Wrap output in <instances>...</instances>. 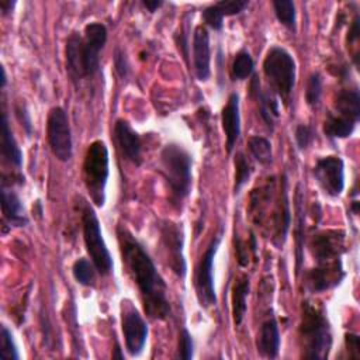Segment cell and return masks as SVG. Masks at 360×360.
<instances>
[{
    "instance_id": "obj_43",
    "label": "cell",
    "mask_w": 360,
    "mask_h": 360,
    "mask_svg": "<svg viewBox=\"0 0 360 360\" xmlns=\"http://www.w3.org/2000/svg\"><path fill=\"white\" fill-rule=\"evenodd\" d=\"M15 6V1L14 0H0V10H1V14L3 15H7L8 13L13 11Z\"/></svg>"
},
{
    "instance_id": "obj_44",
    "label": "cell",
    "mask_w": 360,
    "mask_h": 360,
    "mask_svg": "<svg viewBox=\"0 0 360 360\" xmlns=\"http://www.w3.org/2000/svg\"><path fill=\"white\" fill-rule=\"evenodd\" d=\"M112 359H124V354L121 353V349H120V345H118V343H115L114 353H112Z\"/></svg>"
},
{
    "instance_id": "obj_7",
    "label": "cell",
    "mask_w": 360,
    "mask_h": 360,
    "mask_svg": "<svg viewBox=\"0 0 360 360\" xmlns=\"http://www.w3.org/2000/svg\"><path fill=\"white\" fill-rule=\"evenodd\" d=\"M83 224V240L86 250L90 256V260L96 266L97 271L103 276H107L112 271L114 263L110 255V250L104 242L100 221L90 205H86L82 217Z\"/></svg>"
},
{
    "instance_id": "obj_39",
    "label": "cell",
    "mask_w": 360,
    "mask_h": 360,
    "mask_svg": "<svg viewBox=\"0 0 360 360\" xmlns=\"http://www.w3.org/2000/svg\"><path fill=\"white\" fill-rule=\"evenodd\" d=\"M346 347L349 352V357L360 359V339L354 333H346Z\"/></svg>"
},
{
    "instance_id": "obj_31",
    "label": "cell",
    "mask_w": 360,
    "mask_h": 360,
    "mask_svg": "<svg viewBox=\"0 0 360 360\" xmlns=\"http://www.w3.org/2000/svg\"><path fill=\"white\" fill-rule=\"evenodd\" d=\"M235 184H233V193L238 194L240 191V188L248 183V180L250 179L252 174V165L249 163V160L246 159L243 152H238L235 155Z\"/></svg>"
},
{
    "instance_id": "obj_45",
    "label": "cell",
    "mask_w": 360,
    "mask_h": 360,
    "mask_svg": "<svg viewBox=\"0 0 360 360\" xmlns=\"http://www.w3.org/2000/svg\"><path fill=\"white\" fill-rule=\"evenodd\" d=\"M7 84V75H6V69L1 68V89H4Z\"/></svg>"
},
{
    "instance_id": "obj_13",
    "label": "cell",
    "mask_w": 360,
    "mask_h": 360,
    "mask_svg": "<svg viewBox=\"0 0 360 360\" xmlns=\"http://www.w3.org/2000/svg\"><path fill=\"white\" fill-rule=\"evenodd\" d=\"M121 326L128 353L131 356L141 354L148 339V325L134 305L128 304L122 309Z\"/></svg>"
},
{
    "instance_id": "obj_23",
    "label": "cell",
    "mask_w": 360,
    "mask_h": 360,
    "mask_svg": "<svg viewBox=\"0 0 360 360\" xmlns=\"http://www.w3.org/2000/svg\"><path fill=\"white\" fill-rule=\"evenodd\" d=\"M1 156L15 167H21L22 165V152L13 135L6 111L1 114Z\"/></svg>"
},
{
    "instance_id": "obj_32",
    "label": "cell",
    "mask_w": 360,
    "mask_h": 360,
    "mask_svg": "<svg viewBox=\"0 0 360 360\" xmlns=\"http://www.w3.org/2000/svg\"><path fill=\"white\" fill-rule=\"evenodd\" d=\"M322 96V76L319 72H312L307 80L305 87V101L311 108L319 105Z\"/></svg>"
},
{
    "instance_id": "obj_20",
    "label": "cell",
    "mask_w": 360,
    "mask_h": 360,
    "mask_svg": "<svg viewBox=\"0 0 360 360\" xmlns=\"http://www.w3.org/2000/svg\"><path fill=\"white\" fill-rule=\"evenodd\" d=\"M1 214H3V221L4 225L10 226H25L28 224V218L25 215L24 205L17 195V193L11 188L7 187L4 181H1Z\"/></svg>"
},
{
    "instance_id": "obj_34",
    "label": "cell",
    "mask_w": 360,
    "mask_h": 360,
    "mask_svg": "<svg viewBox=\"0 0 360 360\" xmlns=\"http://www.w3.org/2000/svg\"><path fill=\"white\" fill-rule=\"evenodd\" d=\"M194 353V342L191 333L187 330V328H181L179 333V349H177V357L181 360H190Z\"/></svg>"
},
{
    "instance_id": "obj_37",
    "label": "cell",
    "mask_w": 360,
    "mask_h": 360,
    "mask_svg": "<svg viewBox=\"0 0 360 360\" xmlns=\"http://www.w3.org/2000/svg\"><path fill=\"white\" fill-rule=\"evenodd\" d=\"M202 21L212 30L219 31L224 27V17L221 15V13L218 11V8L215 7V4H211L208 7H205L202 10Z\"/></svg>"
},
{
    "instance_id": "obj_35",
    "label": "cell",
    "mask_w": 360,
    "mask_h": 360,
    "mask_svg": "<svg viewBox=\"0 0 360 360\" xmlns=\"http://www.w3.org/2000/svg\"><path fill=\"white\" fill-rule=\"evenodd\" d=\"M214 4L222 17H231L243 11L249 6V1L248 0H221Z\"/></svg>"
},
{
    "instance_id": "obj_15",
    "label": "cell",
    "mask_w": 360,
    "mask_h": 360,
    "mask_svg": "<svg viewBox=\"0 0 360 360\" xmlns=\"http://www.w3.org/2000/svg\"><path fill=\"white\" fill-rule=\"evenodd\" d=\"M115 142L127 160L139 166L142 162V141L128 121L120 118L114 124Z\"/></svg>"
},
{
    "instance_id": "obj_2",
    "label": "cell",
    "mask_w": 360,
    "mask_h": 360,
    "mask_svg": "<svg viewBox=\"0 0 360 360\" xmlns=\"http://www.w3.org/2000/svg\"><path fill=\"white\" fill-rule=\"evenodd\" d=\"M107 42V28L98 21L89 22L83 34L72 32L66 39L65 65L73 83L100 72V52Z\"/></svg>"
},
{
    "instance_id": "obj_1",
    "label": "cell",
    "mask_w": 360,
    "mask_h": 360,
    "mask_svg": "<svg viewBox=\"0 0 360 360\" xmlns=\"http://www.w3.org/2000/svg\"><path fill=\"white\" fill-rule=\"evenodd\" d=\"M117 236L122 262L136 284L145 314L150 319L163 321L170 316L172 309L167 300V285L158 273L155 263L141 242L124 226H117Z\"/></svg>"
},
{
    "instance_id": "obj_3",
    "label": "cell",
    "mask_w": 360,
    "mask_h": 360,
    "mask_svg": "<svg viewBox=\"0 0 360 360\" xmlns=\"http://www.w3.org/2000/svg\"><path fill=\"white\" fill-rule=\"evenodd\" d=\"M301 356L311 360H323L332 347V330L323 309L314 302L304 301L298 326Z\"/></svg>"
},
{
    "instance_id": "obj_24",
    "label": "cell",
    "mask_w": 360,
    "mask_h": 360,
    "mask_svg": "<svg viewBox=\"0 0 360 360\" xmlns=\"http://www.w3.org/2000/svg\"><path fill=\"white\" fill-rule=\"evenodd\" d=\"M295 269L297 273L301 269L302 263V250H304V228H305V211H304V194L301 190V183L295 187Z\"/></svg>"
},
{
    "instance_id": "obj_27",
    "label": "cell",
    "mask_w": 360,
    "mask_h": 360,
    "mask_svg": "<svg viewBox=\"0 0 360 360\" xmlns=\"http://www.w3.org/2000/svg\"><path fill=\"white\" fill-rule=\"evenodd\" d=\"M248 149L250 155L255 158L256 162H259L263 166H267L273 162V152H271V143L267 138L253 135L248 139Z\"/></svg>"
},
{
    "instance_id": "obj_26",
    "label": "cell",
    "mask_w": 360,
    "mask_h": 360,
    "mask_svg": "<svg viewBox=\"0 0 360 360\" xmlns=\"http://www.w3.org/2000/svg\"><path fill=\"white\" fill-rule=\"evenodd\" d=\"M357 122L329 111L323 121V134L329 139H343L353 134Z\"/></svg>"
},
{
    "instance_id": "obj_25",
    "label": "cell",
    "mask_w": 360,
    "mask_h": 360,
    "mask_svg": "<svg viewBox=\"0 0 360 360\" xmlns=\"http://www.w3.org/2000/svg\"><path fill=\"white\" fill-rule=\"evenodd\" d=\"M250 281L248 276H242L238 278L232 287L231 302H232V318L233 323L239 326L246 315V298L249 295Z\"/></svg>"
},
{
    "instance_id": "obj_17",
    "label": "cell",
    "mask_w": 360,
    "mask_h": 360,
    "mask_svg": "<svg viewBox=\"0 0 360 360\" xmlns=\"http://www.w3.org/2000/svg\"><path fill=\"white\" fill-rule=\"evenodd\" d=\"M211 48L210 34L204 25H197L193 34V66L194 73L200 82L208 80L211 75Z\"/></svg>"
},
{
    "instance_id": "obj_6",
    "label": "cell",
    "mask_w": 360,
    "mask_h": 360,
    "mask_svg": "<svg viewBox=\"0 0 360 360\" xmlns=\"http://www.w3.org/2000/svg\"><path fill=\"white\" fill-rule=\"evenodd\" d=\"M263 73L273 93L288 103L295 86V60L292 55L283 46H271L263 60Z\"/></svg>"
},
{
    "instance_id": "obj_29",
    "label": "cell",
    "mask_w": 360,
    "mask_h": 360,
    "mask_svg": "<svg viewBox=\"0 0 360 360\" xmlns=\"http://www.w3.org/2000/svg\"><path fill=\"white\" fill-rule=\"evenodd\" d=\"M253 69H255V63L250 53L245 49H240L232 60L231 77L233 80H245L252 76Z\"/></svg>"
},
{
    "instance_id": "obj_40",
    "label": "cell",
    "mask_w": 360,
    "mask_h": 360,
    "mask_svg": "<svg viewBox=\"0 0 360 360\" xmlns=\"http://www.w3.org/2000/svg\"><path fill=\"white\" fill-rule=\"evenodd\" d=\"M15 114H17V118L21 122L22 128L25 129L27 135L30 136L32 134V122H31V118H30V112L27 111V108L24 105H17L15 107Z\"/></svg>"
},
{
    "instance_id": "obj_12",
    "label": "cell",
    "mask_w": 360,
    "mask_h": 360,
    "mask_svg": "<svg viewBox=\"0 0 360 360\" xmlns=\"http://www.w3.org/2000/svg\"><path fill=\"white\" fill-rule=\"evenodd\" d=\"M160 242L167 257V264L173 273L179 277H184L187 273V264L183 255L184 235L183 228L173 221L160 222Z\"/></svg>"
},
{
    "instance_id": "obj_33",
    "label": "cell",
    "mask_w": 360,
    "mask_h": 360,
    "mask_svg": "<svg viewBox=\"0 0 360 360\" xmlns=\"http://www.w3.org/2000/svg\"><path fill=\"white\" fill-rule=\"evenodd\" d=\"M0 359L1 360H18L20 354L13 338L11 330L1 325V333H0Z\"/></svg>"
},
{
    "instance_id": "obj_8",
    "label": "cell",
    "mask_w": 360,
    "mask_h": 360,
    "mask_svg": "<svg viewBox=\"0 0 360 360\" xmlns=\"http://www.w3.org/2000/svg\"><path fill=\"white\" fill-rule=\"evenodd\" d=\"M46 138L53 156L60 162H69L73 155V142L65 108L59 105L51 108L46 120Z\"/></svg>"
},
{
    "instance_id": "obj_19",
    "label": "cell",
    "mask_w": 360,
    "mask_h": 360,
    "mask_svg": "<svg viewBox=\"0 0 360 360\" xmlns=\"http://www.w3.org/2000/svg\"><path fill=\"white\" fill-rule=\"evenodd\" d=\"M250 93L256 98L257 105H259V115L266 124V127L273 132L274 125L277 118L280 117V110H278V101L277 96L273 91L263 90L259 79L255 76L250 83Z\"/></svg>"
},
{
    "instance_id": "obj_22",
    "label": "cell",
    "mask_w": 360,
    "mask_h": 360,
    "mask_svg": "<svg viewBox=\"0 0 360 360\" xmlns=\"http://www.w3.org/2000/svg\"><path fill=\"white\" fill-rule=\"evenodd\" d=\"M333 114L349 118L354 122H359L360 118V94L357 86L340 89L336 93L333 101Z\"/></svg>"
},
{
    "instance_id": "obj_30",
    "label": "cell",
    "mask_w": 360,
    "mask_h": 360,
    "mask_svg": "<svg viewBox=\"0 0 360 360\" xmlns=\"http://www.w3.org/2000/svg\"><path fill=\"white\" fill-rule=\"evenodd\" d=\"M96 271H97V269L93 264V262L87 260L84 257L75 260V263L72 266L73 278L84 287H93L96 284Z\"/></svg>"
},
{
    "instance_id": "obj_10",
    "label": "cell",
    "mask_w": 360,
    "mask_h": 360,
    "mask_svg": "<svg viewBox=\"0 0 360 360\" xmlns=\"http://www.w3.org/2000/svg\"><path fill=\"white\" fill-rule=\"evenodd\" d=\"M346 233L342 229H328L315 233L309 240V250L316 266H326L342 262Z\"/></svg>"
},
{
    "instance_id": "obj_16",
    "label": "cell",
    "mask_w": 360,
    "mask_h": 360,
    "mask_svg": "<svg viewBox=\"0 0 360 360\" xmlns=\"http://www.w3.org/2000/svg\"><path fill=\"white\" fill-rule=\"evenodd\" d=\"M343 278L345 271L342 262L326 266H315L305 273V284L311 292H322L333 288L339 285Z\"/></svg>"
},
{
    "instance_id": "obj_5",
    "label": "cell",
    "mask_w": 360,
    "mask_h": 360,
    "mask_svg": "<svg viewBox=\"0 0 360 360\" xmlns=\"http://www.w3.org/2000/svg\"><path fill=\"white\" fill-rule=\"evenodd\" d=\"M110 174V158L107 145L97 139L93 141L84 155L83 160V180L87 193L97 207L105 202V186Z\"/></svg>"
},
{
    "instance_id": "obj_14",
    "label": "cell",
    "mask_w": 360,
    "mask_h": 360,
    "mask_svg": "<svg viewBox=\"0 0 360 360\" xmlns=\"http://www.w3.org/2000/svg\"><path fill=\"white\" fill-rule=\"evenodd\" d=\"M291 225V211H290V200H288V181L287 176H280V190L276 198V205L273 208V242L277 246H281L285 240L287 232Z\"/></svg>"
},
{
    "instance_id": "obj_11",
    "label": "cell",
    "mask_w": 360,
    "mask_h": 360,
    "mask_svg": "<svg viewBox=\"0 0 360 360\" xmlns=\"http://www.w3.org/2000/svg\"><path fill=\"white\" fill-rule=\"evenodd\" d=\"M314 177L321 190L329 197H339L345 188V162L329 155L319 158L314 166Z\"/></svg>"
},
{
    "instance_id": "obj_21",
    "label": "cell",
    "mask_w": 360,
    "mask_h": 360,
    "mask_svg": "<svg viewBox=\"0 0 360 360\" xmlns=\"http://www.w3.org/2000/svg\"><path fill=\"white\" fill-rule=\"evenodd\" d=\"M256 350L264 359H276L278 356L280 332L274 316H269L262 322L256 338Z\"/></svg>"
},
{
    "instance_id": "obj_28",
    "label": "cell",
    "mask_w": 360,
    "mask_h": 360,
    "mask_svg": "<svg viewBox=\"0 0 360 360\" xmlns=\"http://www.w3.org/2000/svg\"><path fill=\"white\" fill-rule=\"evenodd\" d=\"M274 14L280 24H283L290 31H295L297 25V13L295 4L291 0H273L271 1Z\"/></svg>"
},
{
    "instance_id": "obj_18",
    "label": "cell",
    "mask_w": 360,
    "mask_h": 360,
    "mask_svg": "<svg viewBox=\"0 0 360 360\" xmlns=\"http://www.w3.org/2000/svg\"><path fill=\"white\" fill-rule=\"evenodd\" d=\"M222 129L225 132V146L226 152L231 153L240 135V114H239V96L238 93H231L225 107L221 111Z\"/></svg>"
},
{
    "instance_id": "obj_41",
    "label": "cell",
    "mask_w": 360,
    "mask_h": 360,
    "mask_svg": "<svg viewBox=\"0 0 360 360\" xmlns=\"http://www.w3.org/2000/svg\"><path fill=\"white\" fill-rule=\"evenodd\" d=\"M359 24H360V18H359V14H356L350 22V27H349V32H347V39L350 44H356L359 37H360V28H359Z\"/></svg>"
},
{
    "instance_id": "obj_38",
    "label": "cell",
    "mask_w": 360,
    "mask_h": 360,
    "mask_svg": "<svg viewBox=\"0 0 360 360\" xmlns=\"http://www.w3.org/2000/svg\"><path fill=\"white\" fill-rule=\"evenodd\" d=\"M114 68H115V72L117 75L124 80L128 77V73H129V65H128V59L125 56V53L117 48L115 52H114Z\"/></svg>"
},
{
    "instance_id": "obj_9",
    "label": "cell",
    "mask_w": 360,
    "mask_h": 360,
    "mask_svg": "<svg viewBox=\"0 0 360 360\" xmlns=\"http://www.w3.org/2000/svg\"><path fill=\"white\" fill-rule=\"evenodd\" d=\"M219 243H221V233L215 235L211 239L210 245L207 246L205 252L202 253V256H201V259L197 264V269H195L194 287H195V294H197L198 304L202 308H208V307L217 304L212 269H214L215 253L219 248Z\"/></svg>"
},
{
    "instance_id": "obj_4",
    "label": "cell",
    "mask_w": 360,
    "mask_h": 360,
    "mask_svg": "<svg viewBox=\"0 0 360 360\" xmlns=\"http://www.w3.org/2000/svg\"><path fill=\"white\" fill-rule=\"evenodd\" d=\"M160 173L173 205H180L191 190L193 156L179 143H167L160 150Z\"/></svg>"
},
{
    "instance_id": "obj_36",
    "label": "cell",
    "mask_w": 360,
    "mask_h": 360,
    "mask_svg": "<svg viewBox=\"0 0 360 360\" xmlns=\"http://www.w3.org/2000/svg\"><path fill=\"white\" fill-rule=\"evenodd\" d=\"M314 129L312 127L307 125V124H300L297 125L295 128V132H294V138H295V143H297V148L300 150H304L307 149L311 142L314 141Z\"/></svg>"
},
{
    "instance_id": "obj_42",
    "label": "cell",
    "mask_w": 360,
    "mask_h": 360,
    "mask_svg": "<svg viewBox=\"0 0 360 360\" xmlns=\"http://www.w3.org/2000/svg\"><path fill=\"white\" fill-rule=\"evenodd\" d=\"M142 6H143L148 11L155 13L159 7L163 6V1H162V0H143V1H142Z\"/></svg>"
}]
</instances>
